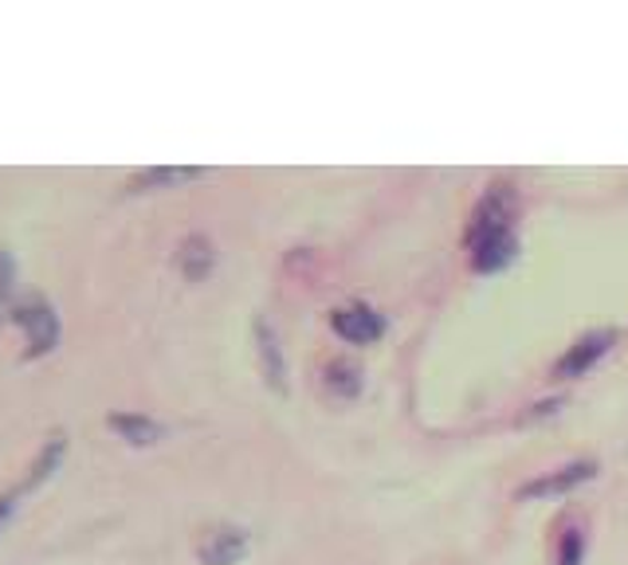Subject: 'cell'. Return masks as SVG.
I'll return each mask as SVG.
<instances>
[{
	"label": "cell",
	"instance_id": "4fadbf2b",
	"mask_svg": "<svg viewBox=\"0 0 628 565\" xmlns=\"http://www.w3.org/2000/svg\"><path fill=\"white\" fill-rule=\"evenodd\" d=\"M585 557V534L582 530H565L562 546H557V565H582Z\"/></svg>",
	"mask_w": 628,
	"mask_h": 565
},
{
	"label": "cell",
	"instance_id": "5bb4252c",
	"mask_svg": "<svg viewBox=\"0 0 628 565\" xmlns=\"http://www.w3.org/2000/svg\"><path fill=\"white\" fill-rule=\"evenodd\" d=\"M12 279H17V268H12V256H9V251H0V318H4V311H9Z\"/></svg>",
	"mask_w": 628,
	"mask_h": 565
},
{
	"label": "cell",
	"instance_id": "52a82bcc",
	"mask_svg": "<svg viewBox=\"0 0 628 565\" xmlns=\"http://www.w3.org/2000/svg\"><path fill=\"white\" fill-rule=\"evenodd\" d=\"M331 326L342 341H350V346H369L386 334V323H381V314L369 311V306H342V311L331 314Z\"/></svg>",
	"mask_w": 628,
	"mask_h": 565
},
{
	"label": "cell",
	"instance_id": "277c9868",
	"mask_svg": "<svg viewBox=\"0 0 628 565\" xmlns=\"http://www.w3.org/2000/svg\"><path fill=\"white\" fill-rule=\"evenodd\" d=\"M201 565H236L248 557V530L232 526V522H220V526H208L205 539L197 546Z\"/></svg>",
	"mask_w": 628,
	"mask_h": 565
},
{
	"label": "cell",
	"instance_id": "6da1fadb",
	"mask_svg": "<svg viewBox=\"0 0 628 565\" xmlns=\"http://www.w3.org/2000/svg\"><path fill=\"white\" fill-rule=\"evenodd\" d=\"M515 220H519V193L507 181H495L484 197L476 200L472 216H467V260L472 271L491 275L502 271L519 256V236H515Z\"/></svg>",
	"mask_w": 628,
	"mask_h": 565
},
{
	"label": "cell",
	"instance_id": "30bf717a",
	"mask_svg": "<svg viewBox=\"0 0 628 565\" xmlns=\"http://www.w3.org/2000/svg\"><path fill=\"white\" fill-rule=\"evenodd\" d=\"M63 452H67V436L63 432H55V436H47V444L36 452V459L28 464V476L17 483V491L20 495H28V491H36L40 483H44L47 476H52L55 467H59V459H63Z\"/></svg>",
	"mask_w": 628,
	"mask_h": 565
},
{
	"label": "cell",
	"instance_id": "9a60e30c",
	"mask_svg": "<svg viewBox=\"0 0 628 565\" xmlns=\"http://www.w3.org/2000/svg\"><path fill=\"white\" fill-rule=\"evenodd\" d=\"M17 499H20V491H17V487H12V491H4V495H0V526H4V522H9V514L17 511Z\"/></svg>",
	"mask_w": 628,
	"mask_h": 565
},
{
	"label": "cell",
	"instance_id": "7c38bea8",
	"mask_svg": "<svg viewBox=\"0 0 628 565\" xmlns=\"http://www.w3.org/2000/svg\"><path fill=\"white\" fill-rule=\"evenodd\" d=\"M201 177V170H170V165H162V170H142L130 177V193H153V188H173L181 185V181H193Z\"/></svg>",
	"mask_w": 628,
	"mask_h": 565
},
{
	"label": "cell",
	"instance_id": "8fae6325",
	"mask_svg": "<svg viewBox=\"0 0 628 565\" xmlns=\"http://www.w3.org/2000/svg\"><path fill=\"white\" fill-rule=\"evenodd\" d=\"M323 385H326V393L346 396V401H350V396L361 393V369L346 358H334L331 366L323 369Z\"/></svg>",
	"mask_w": 628,
	"mask_h": 565
},
{
	"label": "cell",
	"instance_id": "5b68a950",
	"mask_svg": "<svg viewBox=\"0 0 628 565\" xmlns=\"http://www.w3.org/2000/svg\"><path fill=\"white\" fill-rule=\"evenodd\" d=\"M613 341H617V334L613 330H593V334H585V338H577L574 346L557 358V377H562V381L585 377L597 361L605 358V354L613 350Z\"/></svg>",
	"mask_w": 628,
	"mask_h": 565
},
{
	"label": "cell",
	"instance_id": "8992f818",
	"mask_svg": "<svg viewBox=\"0 0 628 565\" xmlns=\"http://www.w3.org/2000/svg\"><path fill=\"white\" fill-rule=\"evenodd\" d=\"M251 338H256V358H260V373L268 381V389L288 393V361H283V350H279V338L268 318L251 323Z\"/></svg>",
	"mask_w": 628,
	"mask_h": 565
},
{
	"label": "cell",
	"instance_id": "ba28073f",
	"mask_svg": "<svg viewBox=\"0 0 628 565\" xmlns=\"http://www.w3.org/2000/svg\"><path fill=\"white\" fill-rule=\"evenodd\" d=\"M107 428L115 432V436H122L126 444H134V448H150V444H158V439L165 436L162 424L150 421V416H142V413H110Z\"/></svg>",
	"mask_w": 628,
	"mask_h": 565
},
{
	"label": "cell",
	"instance_id": "3957f363",
	"mask_svg": "<svg viewBox=\"0 0 628 565\" xmlns=\"http://www.w3.org/2000/svg\"><path fill=\"white\" fill-rule=\"evenodd\" d=\"M597 476V464L593 459H574V464L557 467V471H546V476L530 479V483L519 487V499L530 502V499H554V495H570L577 491L582 483Z\"/></svg>",
	"mask_w": 628,
	"mask_h": 565
},
{
	"label": "cell",
	"instance_id": "7a4b0ae2",
	"mask_svg": "<svg viewBox=\"0 0 628 565\" xmlns=\"http://www.w3.org/2000/svg\"><path fill=\"white\" fill-rule=\"evenodd\" d=\"M20 326L28 334V358H44V354L55 350V341H59V318H55L52 303L44 295H32L12 311Z\"/></svg>",
	"mask_w": 628,
	"mask_h": 565
},
{
	"label": "cell",
	"instance_id": "9c48e42d",
	"mask_svg": "<svg viewBox=\"0 0 628 565\" xmlns=\"http://www.w3.org/2000/svg\"><path fill=\"white\" fill-rule=\"evenodd\" d=\"M213 263H216V251H213V240H208V236H185V240H181L177 268H181V275H185L188 283H201V279H208Z\"/></svg>",
	"mask_w": 628,
	"mask_h": 565
}]
</instances>
